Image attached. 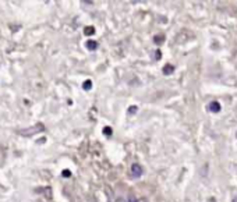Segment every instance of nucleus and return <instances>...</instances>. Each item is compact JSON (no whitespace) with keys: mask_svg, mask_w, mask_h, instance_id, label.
Instances as JSON below:
<instances>
[{"mask_svg":"<svg viewBox=\"0 0 237 202\" xmlns=\"http://www.w3.org/2000/svg\"><path fill=\"white\" fill-rule=\"evenodd\" d=\"M82 88H84L85 91L91 89V88H92V81H91V79H87V81L84 82V85H82Z\"/></svg>","mask_w":237,"mask_h":202,"instance_id":"423d86ee","label":"nucleus"},{"mask_svg":"<svg viewBox=\"0 0 237 202\" xmlns=\"http://www.w3.org/2000/svg\"><path fill=\"white\" fill-rule=\"evenodd\" d=\"M208 110L212 113H218L220 110V103L219 102H211L208 105Z\"/></svg>","mask_w":237,"mask_h":202,"instance_id":"7ed1b4c3","label":"nucleus"},{"mask_svg":"<svg viewBox=\"0 0 237 202\" xmlns=\"http://www.w3.org/2000/svg\"><path fill=\"white\" fill-rule=\"evenodd\" d=\"M40 131H43V126H42V124H38V126L31 127V128H28V130L20 131V134H21V135H25V137H31V135L38 134V133H40Z\"/></svg>","mask_w":237,"mask_h":202,"instance_id":"f257e3e1","label":"nucleus"},{"mask_svg":"<svg viewBox=\"0 0 237 202\" xmlns=\"http://www.w3.org/2000/svg\"><path fill=\"white\" fill-rule=\"evenodd\" d=\"M87 47L89 49V50H96V49H98V42H95V40H88Z\"/></svg>","mask_w":237,"mask_h":202,"instance_id":"20e7f679","label":"nucleus"},{"mask_svg":"<svg viewBox=\"0 0 237 202\" xmlns=\"http://www.w3.org/2000/svg\"><path fill=\"white\" fill-rule=\"evenodd\" d=\"M173 70H175V67H173V66H169V64H166L163 67V72H165V74H171Z\"/></svg>","mask_w":237,"mask_h":202,"instance_id":"39448f33","label":"nucleus"},{"mask_svg":"<svg viewBox=\"0 0 237 202\" xmlns=\"http://www.w3.org/2000/svg\"><path fill=\"white\" fill-rule=\"evenodd\" d=\"M236 137H237V133H236Z\"/></svg>","mask_w":237,"mask_h":202,"instance_id":"2eb2a0df","label":"nucleus"},{"mask_svg":"<svg viewBox=\"0 0 237 202\" xmlns=\"http://www.w3.org/2000/svg\"><path fill=\"white\" fill-rule=\"evenodd\" d=\"M128 202H138V201H137V198H135L134 195H130L128 197Z\"/></svg>","mask_w":237,"mask_h":202,"instance_id":"9d476101","label":"nucleus"},{"mask_svg":"<svg viewBox=\"0 0 237 202\" xmlns=\"http://www.w3.org/2000/svg\"><path fill=\"white\" fill-rule=\"evenodd\" d=\"M232 202H237V198H234V199H233V201H232Z\"/></svg>","mask_w":237,"mask_h":202,"instance_id":"ddd939ff","label":"nucleus"},{"mask_svg":"<svg viewBox=\"0 0 237 202\" xmlns=\"http://www.w3.org/2000/svg\"><path fill=\"white\" fill-rule=\"evenodd\" d=\"M131 173H133L134 177H139L142 174V167L139 166L138 163H134V165L131 166Z\"/></svg>","mask_w":237,"mask_h":202,"instance_id":"f03ea898","label":"nucleus"},{"mask_svg":"<svg viewBox=\"0 0 237 202\" xmlns=\"http://www.w3.org/2000/svg\"><path fill=\"white\" fill-rule=\"evenodd\" d=\"M137 112V106H131V107H130V110H128V113H130V114H131V113H135Z\"/></svg>","mask_w":237,"mask_h":202,"instance_id":"9b49d317","label":"nucleus"},{"mask_svg":"<svg viewBox=\"0 0 237 202\" xmlns=\"http://www.w3.org/2000/svg\"><path fill=\"white\" fill-rule=\"evenodd\" d=\"M92 34H95V28L94 27H87L85 28V35H92Z\"/></svg>","mask_w":237,"mask_h":202,"instance_id":"0eeeda50","label":"nucleus"},{"mask_svg":"<svg viewBox=\"0 0 237 202\" xmlns=\"http://www.w3.org/2000/svg\"><path fill=\"white\" fill-rule=\"evenodd\" d=\"M117 202H123V199H119V201H117Z\"/></svg>","mask_w":237,"mask_h":202,"instance_id":"4468645a","label":"nucleus"},{"mask_svg":"<svg viewBox=\"0 0 237 202\" xmlns=\"http://www.w3.org/2000/svg\"><path fill=\"white\" fill-rule=\"evenodd\" d=\"M103 133H105L106 135H110V134H112V130H110V127H105V130H103Z\"/></svg>","mask_w":237,"mask_h":202,"instance_id":"6e6552de","label":"nucleus"},{"mask_svg":"<svg viewBox=\"0 0 237 202\" xmlns=\"http://www.w3.org/2000/svg\"><path fill=\"white\" fill-rule=\"evenodd\" d=\"M155 57H156V59H159V57H161V52H159V50L156 52V54H155Z\"/></svg>","mask_w":237,"mask_h":202,"instance_id":"f8f14e48","label":"nucleus"},{"mask_svg":"<svg viewBox=\"0 0 237 202\" xmlns=\"http://www.w3.org/2000/svg\"><path fill=\"white\" fill-rule=\"evenodd\" d=\"M63 176H64V177H70V176H71V172H70V170H63Z\"/></svg>","mask_w":237,"mask_h":202,"instance_id":"1a4fd4ad","label":"nucleus"}]
</instances>
